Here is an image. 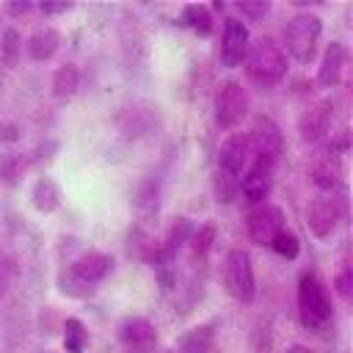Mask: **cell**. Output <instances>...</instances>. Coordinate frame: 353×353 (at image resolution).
I'll return each mask as SVG.
<instances>
[{"label": "cell", "instance_id": "obj_1", "mask_svg": "<svg viewBox=\"0 0 353 353\" xmlns=\"http://www.w3.org/2000/svg\"><path fill=\"white\" fill-rule=\"evenodd\" d=\"M245 74L259 88H270V85L281 83V77L287 74L284 50L273 39H265V36L256 39L245 55Z\"/></svg>", "mask_w": 353, "mask_h": 353}, {"label": "cell", "instance_id": "obj_2", "mask_svg": "<svg viewBox=\"0 0 353 353\" xmlns=\"http://www.w3.org/2000/svg\"><path fill=\"white\" fill-rule=\"evenodd\" d=\"M320 33H323L320 17H314V14H309V11H306V14H295V17L287 22V30H284L287 52H290L298 63H312L314 55H317Z\"/></svg>", "mask_w": 353, "mask_h": 353}, {"label": "cell", "instance_id": "obj_3", "mask_svg": "<svg viewBox=\"0 0 353 353\" xmlns=\"http://www.w3.org/2000/svg\"><path fill=\"white\" fill-rule=\"evenodd\" d=\"M298 312L306 328H317L331 317V301L325 284L314 273H303L298 281Z\"/></svg>", "mask_w": 353, "mask_h": 353}, {"label": "cell", "instance_id": "obj_4", "mask_svg": "<svg viewBox=\"0 0 353 353\" xmlns=\"http://www.w3.org/2000/svg\"><path fill=\"white\" fill-rule=\"evenodd\" d=\"M223 284H226V292L240 301V303H248L254 301L256 295V281H254V268H251V256L240 248L229 251L226 254V262H223Z\"/></svg>", "mask_w": 353, "mask_h": 353}, {"label": "cell", "instance_id": "obj_5", "mask_svg": "<svg viewBox=\"0 0 353 353\" xmlns=\"http://www.w3.org/2000/svg\"><path fill=\"white\" fill-rule=\"evenodd\" d=\"M248 113V94L237 80H226L215 91V119L221 127H237Z\"/></svg>", "mask_w": 353, "mask_h": 353}, {"label": "cell", "instance_id": "obj_6", "mask_svg": "<svg viewBox=\"0 0 353 353\" xmlns=\"http://www.w3.org/2000/svg\"><path fill=\"white\" fill-rule=\"evenodd\" d=\"M248 47H251L248 28L237 17H229L226 25H223V41H221V52H218L221 66H226V69L240 66L245 61V55H248Z\"/></svg>", "mask_w": 353, "mask_h": 353}, {"label": "cell", "instance_id": "obj_7", "mask_svg": "<svg viewBox=\"0 0 353 353\" xmlns=\"http://www.w3.org/2000/svg\"><path fill=\"white\" fill-rule=\"evenodd\" d=\"M273 171H276V160L268 157H254L248 174L240 179V190L251 204H262L270 196L273 188Z\"/></svg>", "mask_w": 353, "mask_h": 353}, {"label": "cell", "instance_id": "obj_8", "mask_svg": "<svg viewBox=\"0 0 353 353\" xmlns=\"http://www.w3.org/2000/svg\"><path fill=\"white\" fill-rule=\"evenodd\" d=\"M284 229V212L273 204H259L248 212V237L256 245H270L273 237Z\"/></svg>", "mask_w": 353, "mask_h": 353}, {"label": "cell", "instance_id": "obj_9", "mask_svg": "<svg viewBox=\"0 0 353 353\" xmlns=\"http://www.w3.org/2000/svg\"><path fill=\"white\" fill-rule=\"evenodd\" d=\"M248 146H251V152L256 157H268V160H276L279 163V154L284 149L281 130L268 116H256V121L251 127V135H248Z\"/></svg>", "mask_w": 353, "mask_h": 353}, {"label": "cell", "instance_id": "obj_10", "mask_svg": "<svg viewBox=\"0 0 353 353\" xmlns=\"http://www.w3.org/2000/svg\"><path fill=\"white\" fill-rule=\"evenodd\" d=\"M339 215H342V207L334 196H317L312 204H309V229L314 237H331V232L336 229L339 223Z\"/></svg>", "mask_w": 353, "mask_h": 353}, {"label": "cell", "instance_id": "obj_11", "mask_svg": "<svg viewBox=\"0 0 353 353\" xmlns=\"http://www.w3.org/2000/svg\"><path fill=\"white\" fill-rule=\"evenodd\" d=\"M331 119H334V105H331V99H323V102L312 105V108L298 119V132H301V138H303L306 143L320 141V138L328 132Z\"/></svg>", "mask_w": 353, "mask_h": 353}, {"label": "cell", "instance_id": "obj_12", "mask_svg": "<svg viewBox=\"0 0 353 353\" xmlns=\"http://www.w3.org/2000/svg\"><path fill=\"white\" fill-rule=\"evenodd\" d=\"M110 268H113V259H110L108 254L88 251V254H83L80 259H74V262H72L69 276H72V279H77L83 287H88V290H91V284L102 281V279L108 276V270H110Z\"/></svg>", "mask_w": 353, "mask_h": 353}, {"label": "cell", "instance_id": "obj_13", "mask_svg": "<svg viewBox=\"0 0 353 353\" xmlns=\"http://www.w3.org/2000/svg\"><path fill=\"white\" fill-rule=\"evenodd\" d=\"M248 154H251L248 135L234 132V135H229V138L221 143V152H218V168L226 171V174L240 176L243 168H245V163H248Z\"/></svg>", "mask_w": 353, "mask_h": 353}, {"label": "cell", "instance_id": "obj_14", "mask_svg": "<svg viewBox=\"0 0 353 353\" xmlns=\"http://www.w3.org/2000/svg\"><path fill=\"white\" fill-rule=\"evenodd\" d=\"M345 58H347V50L342 41H331L323 61H320V69H317V83L323 88H334L342 77V66H345Z\"/></svg>", "mask_w": 353, "mask_h": 353}, {"label": "cell", "instance_id": "obj_15", "mask_svg": "<svg viewBox=\"0 0 353 353\" xmlns=\"http://www.w3.org/2000/svg\"><path fill=\"white\" fill-rule=\"evenodd\" d=\"M339 176H342V163H339V154L325 152V154H320V157L312 163V182H314L320 190L331 193V190L339 185Z\"/></svg>", "mask_w": 353, "mask_h": 353}, {"label": "cell", "instance_id": "obj_16", "mask_svg": "<svg viewBox=\"0 0 353 353\" xmlns=\"http://www.w3.org/2000/svg\"><path fill=\"white\" fill-rule=\"evenodd\" d=\"M154 339H157V334H154V325H152L149 320H143V317H130V320H124V325H121V342H124V345L146 350V347L154 345Z\"/></svg>", "mask_w": 353, "mask_h": 353}, {"label": "cell", "instance_id": "obj_17", "mask_svg": "<svg viewBox=\"0 0 353 353\" xmlns=\"http://www.w3.org/2000/svg\"><path fill=\"white\" fill-rule=\"evenodd\" d=\"M58 44H61V33L52 28H41L28 39V55L33 61H47V58H52Z\"/></svg>", "mask_w": 353, "mask_h": 353}, {"label": "cell", "instance_id": "obj_18", "mask_svg": "<svg viewBox=\"0 0 353 353\" xmlns=\"http://www.w3.org/2000/svg\"><path fill=\"white\" fill-rule=\"evenodd\" d=\"M30 199H33V207H36L39 212H55L58 204H61V193H58V188H55L52 179H39V182L33 185Z\"/></svg>", "mask_w": 353, "mask_h": 353}, {"label": "cell", "instance_id": "obj_19", "mask_svg": "<svg viewBox=\"0 0 353 353\" xmlns=\"http://www.w3.org/2000/svg\"><path fill=\"white\" fill-rule=\"evenodd\" d=\"M77 85H80V72H77L74 63H63V66L55 69V74H52L55 97H72L77 91Z\"/></svg>", "mask_w": 353, "mask_h": 353}, {"label": "cell", "instance_id": "obj_20", "mask_svg": "<svg viewBox=\"0 0 353 353\" xmlns=\"http://www.w3.org/2000/svg\"><path fill=\"white\" fill-rule=\"evenodd\" d=\"M88 345V331L77 317H69L63 325V347L66 353H83Z\"/></svg>", "mask_w": 353, "mask_h": 353}, {"label": "cell", "instance_id": "obj_21", "mask_svg": "<svg viewBox=\"0 0 353 353\" xmlns=\"http://www.w3.org/2000/svg\"><path fill=\"white\" fill-rule=\"evenodd\" d=\"M185 22H188L199 36H210V33H212V17H210V8L201 6V3H190V6H185Z\"/></svg>", "mask_w": 353, "mask_h": 353}, {"label": "cell", "instance_id": "obj_22", "mask_svg": "<svg viewBox=\"0 0 353 353\" xmlns=\"http://www.w3.org/2000/svg\"><path fill=\"white\" fill-rule=\"evenodd\" d=\"M210 342H212V331H210V325L190 328V331L182 336L179 350H182V353H204V350L210 347Z\"/></svg>", "mask_w": 353, "mask_h": 353}, {"label": "cell", "instance_id": "obj_23", "mask_svg": "<svg viewBox=\"0 0 353 353\" xmlns=\"http://www.w3.org/2000/svg\"><path fill=\"white\" fill-rule=\"evenodd\" d=\"M19 50H22V44H19V33H17L14 28H6L3 36H0V61H3L6 66H17Z\"/></svg>", "mask_w": 353, "mask_h": 353}, {"label": "cell", "instance_id": "obj_24", "mask_svg": "<svg viewBox=\"0 0 353 353\" xmlns=\"http://www.w3.org/2000/svg\"><path fill=\"white\" fill-rule=\"evenodd\" d=\"M240 193V176L234 174H226V171H215V196L218 201H232L234 196Z\"/></svg>", "mask_w": 353, "mask_h": 353}, {"label": "cell", "instance_id": "obj_25", "mask_svg": "<svg viewBox=\"0 0 353 353\" xmlns=\"http://www.w3.org/2000/svg\"><path fill=\"white\" fill-rule=\"evenodd\" d=\"M273 251L279 254V256H287V259H295L298 254H301V243H298V234H292V232H287V229H281L276 237H273Z\"/></svg>", "mask_w": 353, "mask_h": 353}, {"label": "cell", "instance_id": "obj_26", "mask_svg": "<svg viewBox=\"0 0 353 353\" xmlns=\"http://www.w3.org/2000/svg\"><path fill=\"white\" fill-rule=\"evenodd\" d=\"M212 240H215V226H199L193 234H190V251H193V256H207V251L212 248Z\"/></svg>", "mask_w": 353, "mask_h": 353}, {"label": "cell", "instance_id": "obj_27", "mask_svg": "<svg viewBox=\"0 0 353 353\" xmlns=\"http://www.w3.org/2000/svg\"><path fill=\"white\" fill-rule=\"evenodd\" d=\"M334 287H336V292H339L345 301H350V298H353V270H350L347 265H345V268L336 273Z\"/></svg>", "mask_w": 353, "mask_h": 353}, {"label": "cell", "instance_id": "obj_28", "mask_svg": "<svg viewBox=\"0 0 353 353\" xmlns=\"http://www.w3.org/2000/svg\"><path fill=\"white\" fill-rule=\"evenodd\" d=\"M19 171H22V160L19 157H6L0 163V179L3 182H14L19 176Z\"/></svg>", "mask_w": 353, "mask_h": 353}, {"label": "cell", "instance_id": "obj_29", "mask_svg": "<svg viewBox=\"0 0 353 353\" xmlns=\"http://www.w3.org/2000/svg\"><path fill=\"white\" fill-rule=\"evenodd\" d=\"M240 14H245V17H251V19H259V17H265L268 11H270V3H237L234 6Z\"/></svg>", "mask_w": 353, "mask_h": 353}, {"label": "cell", "instance_id": "obj_30", "mask_svg": "<svg viewBox=\"0 0 353 353\" xmlns=\"http://www.w3.org/2000/svg\"><path fill=\"white\" fill-rule=\"evenodd\" d=\"M17 138H19V127L0 119V141H17Z\"/></svg>", "mask_w": 353, "mask_h": 353}, {"label": "cell", "instance_id": "obj_31", "mask_svg": "<svg viewBox=\"0 0 353 353\" xmlns=\"http://www.w3.org/2000/svg\"><path fill=\"white\" fill-rule=\"evenodd\" d=\"M39 8H41L44 14H63V11L72 8V3H41Z\"/></svg>", "mask_w": 353, "mask_h": 353}, {"label": "cell", "instance_id": "obj_32", "mask_svg": "<svg viewBox=\"0 0 353 353\" xmlns=\"http://www.w3.org/2000/svg\"><path fill=\"white\" fill-rule=\"evenodd\" d=\"M6 8H8L11 14H25V11H30L33 6H30V3H8Z\"/></svg>", "mask_w": 353, "mask_h": 353}, {"label": "cell", "instance_id": "obj_33", "mask_svg": "<svg viewBox=\"0 0 353 353\" xmlns=\"http://www.w3.org/2000/svg\"><path fill=\"white\" fill-rule=\"evenodd\" d=\"M287 353H314V350H309V347H303V345H292Z\"/></svg>", "mask_w": 353, "mask_h": 353}]
</instances>
